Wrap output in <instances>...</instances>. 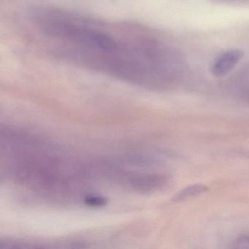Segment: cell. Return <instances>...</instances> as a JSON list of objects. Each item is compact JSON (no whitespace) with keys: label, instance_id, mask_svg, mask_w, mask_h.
<instances>
[{"label":"cell","instance_id":"obj_5","mask_svg":"<svg viewBox=\"0 0 249 249\" xmlns=\"http://www.w3.org/2000/svg\"><path fill=\"white\" fill-rule=\"evenodd\" d=\"M231 1H235V0H231Z\"/></svg>","mask_w":249,"mask_h":249},{"label":"cell","instance_id":"obj_2","mask_svg":"<svg viewBox=\"0 0 249 249\" xmlns=\"http://www.w3.org/2000/svg\"><path fill=\"white\" fill-rule=\"evenodd\" d=\"M243 56V52L237 49L228 51L222 53L213 65V74L215 76L221 77L232 71Z\"/></svg>","mask_w":249,"mask_h":249},{"label":"cell","instance_id":"obj_4","mask_svg":"<svg viewBox=\"0 0 249 249\" xmlns=\"http://www.w3.org/2000/svg\"><path fill=\"white\" fill-rule=\"evenodd\" d=\"M84 202L91 206H102L106 203V199L103 196L88 195L84 197Z\"/></svg>","mask_w":249,"mask_h":249},{"label":"cell","instance_id":"obj_1","mask_svg":"<svg viewBox=\"0 0 249 249\" xmlns=\"http://www.w3.org/2000/svg\"><path fill=\"white\" fill-rule=\"evenodd\" d=\"M125 180L134 189L144 192L159 190L167 182V178L159 175H133L127 176Z\"/></svg>","mask_w":249,"mask_h":249},{"label":"cell","instance_id":"obj_3","mask_svg":"<svg viewBox=\"0 0 249 249\" xmlns=\"http://www.w3.org/2000/svg\"><path fill=\"white\" fill-rule=\"evenodd\" d=\"M208 188L202 184H195L187 186L178 192L173 198L174 202H180L186 200L189 198L195 197L201 194L205 193L208 191Z\"/></svg>","mask_w":249,"mask_h":249}]
</instances>
